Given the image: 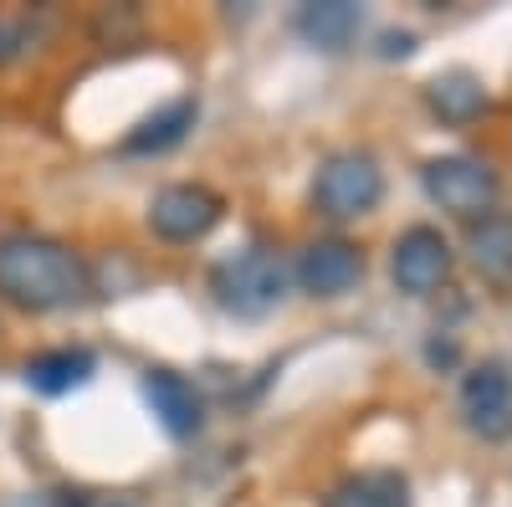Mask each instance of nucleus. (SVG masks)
<instances>
[{
  "mask_svg": "<svg viewBox=\"0 0 512 507\" xmlns=\"http://www.w3.org/2000/svg\"><path fill=\"white\" fill-rule=\"evenodd\" d=\"M461 415L472 436L482 441H507L512 436V364L487 359L461 379Z\"/></svg>",
  "mask_w": 512,
  "mask_h": 507,
  "instance_id": "obj_4",
  "label": "nucleus"
},
{
  "mask_svg": "<svg viewBox=\"0 0 512 507\" xmlns=\"http://www.w3.org/2000/svg\"><path fill=\"white\" fill-rule=\"evenodd\" d=\"M210 287H216V298L226 313H241V318H262L282 303L287 292V267L282 257H272V251L251 246V251H236V257H226L216 267V277H210Z\"/></svg>",
  "mask_w": 512,
  "mask_h": 507,
  "instance_id": "obj_2",
  "label": "nucleus"
},
{
  "mask_svg": "<svg viewBox=\"0 0 512 507\" xmlns=\"http://www.w3.org/2000/svg\"><path fill=\"white\" fill-rule=\"evenodd\" d=\"M139 390H144L149 415H154L175 441H185V436H195V431L205 426V405H200L195 385H190V379H180L175 369H149Z\"/></svg>",
  "mask_w": 512,
  "mask_h": 507,
  "instance_id": "obj_8",
  "label": "nucleus"
},
{
  "mask_svg": "<svg viewBox=\"0 0 512 507\" xmlns=\"http://www.w3.org/2000/svg\"><path fill=\"white\" fill-rule=\"evenodd\" d=\"M216 221H221V195H210L205 185H164L149 200V226L164 241H200Z\"/></svg>",
  "mask_w": 512,
  "mask_h": 507,
  "instance_id": "obj_7",
  "label": "nucleus"
},
{
  "mask_svg": "<svg viewBox=\"0 0 512 507\" xmlns=\"http://www.w3.org/2000/svg\"><path fill=\"white\" fill-rule=\"evenodd\" d=\"M31 41V31L21 21H0V67H6L11 57H21V47Z\"/></svg>",
  "mask_w": 512,
  "mask_h": 507,
  "instance_id": "obj_17",
  "label": "nucleus"
},
{
  "mask_svg": "<svg viewBox=\"0 0 512 507\" xmlns=\"http://www.w3.org/2000/svg\"><path fill=\"white\" fill-rule=\"evenodd\" d=\"M88 292V267L52 236H6L0 241V298L26 313L72 308Z\"/></svg>",
  "mask_w": 512,
  "mask_h": 507,
  "instance_id": "obj_1",
  "label": "nucleus"
},
{
  "mask_svg": "<svg viewBox=\"0 0 512 507\" xmlns=\"http://www.w3.org/2000/svg\"><path fill=\"white\" fill-rule=\"evenodd\" d=\"M425 195H431L441 210L477 216V210H487L492 195H497V175L472 154H441V159L425 164Z\"/></svg>",
  "mask_w": 512,
  "mask_h": 507,
  "instance_id": "obj_5",
  "label": "nucleus"
},
{
  "mask_svg": "<svg viewBox=\"0 0 512 507\" xmlns=\"http://www.w3.org/2000/svg\"><path fill=\"white\" fill-rule=\"evenodd\" d=\"M472 262L482 267V277L507 282L512 277V221L507 216H487L472 231Z\"/></svg>",
  "mask_w": 512,
  "mask_h": 507,
  "instance_id": "obj_15",
  "label": "nucleus"
},
{
  "mask_svg": "<svg viewBox=\"0 0 512 507\" xmlns=\"http://www.w3.org/2000/svg\"><path fill=\"white\" fill-rule=\"evenodd\" d=\"M415 47V36H405V31H390V36H384V57H405Z\"/></svg>",
  "mask_w": 512,
  "mask_h": 507,
  "instance_id": "obj_18",
  "label": "nucleus"
},
{
  "mask_svg": "<svg viewBox=\"0 0 512 507\" xmlns=\"http://www.w3.org/2000/svg\"><path fill=\"white\" fill-rule=\"evenodd\" d=\"M195 113H200L195 98H180V103H169V108L149 113L139 129L123 139V154H164V149H175V144L195 129Z\"/></svg>",
  "mask_w": 512,
  "mask_h": 507,
  "instance_id": "obj_13",
  "label": "nucleus"
},
{
  "mask_svg": "<svg viewBox=\"0 0 512 507\" xmlns=\"http://www.w3.org/2000/svg\"><path fill=\"white\" fill-rule=\"evenodd\" d=\"M390 272H395V287L410 292V298L436 292V287L451 277V246H446V236H441L436 226H410V231L395 241Z\"/></svg>",
  "mask_w": 512,
  "mask_h": 507,
  "instance_id": "obj_6",
  "label": "nucleus"
},
{
  "mask_svg": "<svg viewBox=\"0 0 512 507\" xmlns=\"http://www.w3.org/2000/svg\"><path fill=\"white\" fill-rule=\"evenodd\" d=\"M292 26H297V36H303V41H313V47L344 52L349 41L359 36V26H364V11L354 6V0H313V6L297 11Z\"/></svg>",
  "mask_w": 512,
  "mask_h": 507,
  "instance_id": "obj_11",
  "label": "nucleus"
},
{
  "mask_svg": "<svg viewBox=\"0 0 512 507\" xmlns=\"http://www.w3.org/2000/svg\"><path fill=\"white\" fill-rule=\"evenodd\" d=\"M21 374H26V385H31L36 395L57 400V395H72V390L88 385V379L98 374V359H93L88 349H52V354L26 359Z\"/></svg>",
  "mask_w": 512,
  "mask_h": 507,
  "instance_id": "obj_10",
  "label": "nucleus"
},
{
  "mask_svg": "<svg viewBox=\"0 0 512 507\" xmlns=\"http://www.w3.org/2000/svg\"><path fill=\"white\" fill-rule=\"evenodd\" d=\"M323 507H410V482L400 472H359L338 482Z\"/></svg>",
  "mask_w": 512,
  "mask_h": 507,
  "instance_id": "obj_14",
  "label": "nucleus"
},
{
  "mask_svg": "<svg viewBox=\"0 0 512 507\" xmlns=\"http://www.w3.org/2000/svg\"><path fill=\"white\" fill-rule=\"evenodd\" d=\"M6 507H88L77 492H26V497H11Z\"/></svg>",
  "mask_w": 512,
  "mask_h": 507,
  "instance_id": "obj_16",
  "label": "nucleus"
},
{
  "mask_svg": "<svg viewBox=\"0 0 512 507\" xmlns=\"http://www.w3.org/2000/svg\"><path fill=\"white\" fill-rule=\"evenodd\" d=\"M425 98H431L436 118H446V123H472V118L487 113V82H482L477 72H466V67H451V72L431 77Z\"/></svg>",
  "mask_w": 512,
  "mask_h": 507,
  "instance_id": "obj_12",
  "label": "nucleus"
},
{
  "mask_svg": "<svg viewBox=\"0 0 512 507\" xmlns=\"http://www.w3.org/2000/svg\"><path fill=\"white\" fill-rule=\"evenodd\" d=\"M359 277H364V257L349 241H313L303 262H297V282L313 298H344V292L359 287Z\"/></svg>",
  "mask_w": 512,
  "mask_h": 507,
  "instance_id": "obj_9",
  "label": "nucleus"
},
{
  "mask_svg": "<svg viewBox=\"0 0 512 507\" xmlns=\"http://www.w3.org/2000/svg\"><path fill=\"white\" fill-rule=\"evenodd\" d=\"M384 195V175L369 154H333L323 169H318V185H313V200L323 216L333 221H359L379 205Z\"/></svg>",
  "mask_w": 512,
  "mask_h": 507,
  "instance_id": "obj_3",
  "label": "nucleus"
}]
</instances>
